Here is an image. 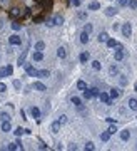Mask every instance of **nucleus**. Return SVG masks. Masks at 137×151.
I'll return each mask as SVG.
<instances>
[{"label":"nucleus","instance_id":"11","mask_svg":"<svg viewBox=\"0 0 137 151\" xmlns=\"http://www.w3.org/2000/svg\"><path fill=\"white\" fill-rule=\"evenodd\" d=\"M120 139H122V141H129V139H130V133H129L127 129L120 131Z\"/></svg>","mask_w":137,"mask_h":151},{"label":"nucleus","instance_id":"4","mask_svg":"<svg viewBox=\"0 0 137 151\" xmlns=\"http://www.w3.org/2000/svg\"><path fill=\"white\" fill-rule=\"evenodd\" d=\"M9 42H10V45H20V44H22V40H20L19 35H10Z\"/></svg>","mask_w":137,"mask_h":151},{"label":"nucleus","instance_id":"31","mask_svg":"<svg viewBox=\"0 0 137 151\" xmlns=\"http://www.w3.org/2000/svg\"><path fill=\"white\" fill-rule=\"evenodd\" d=\"M95 150V146H94V143L92 141H89L87 144H85V151H94Z\"/></svg>","mask_w":137,"mask_h":151},{"label":"nucleus","instance_id":"45","mask_svg":"<svg viewBox=\"0 0 137 151\" xmlns=\"http://www.w3.org/2000/svg\"><path fill=\"white\" fill-rule=\"evenodd\" d=\"M20 86H22V84H20V81H13V87H15V89H20Z\"/></svg>","mask_w":137,"mask_h":151},{"label":"nucleus","instance_id":"18","mask_svg":"<svg viewBox=\"0 0 137 151\" xmlns=\"http://www.w3.org/2000/svg\"><path fill=\"white\" fill-rule=\"evenodd\" d=\"M105 42H107V47H110V49L117 47V40H116V39H107Z\"/></svg>","mask_w":137,"mask_h":151},{"label":"nucleus","instance_id":"6","mask_svg":"<svg viewBox=\"0 0 137 151\" xmlns=\"http://www.w3.org/2000/svg\"><path fill=\"white\" fill-rule=\"evenodd\" d=\"M122 92H120V89H117V87H114V89H110V92H109V96H110V99H117L119 96H120Z\"/></svg>","mask_w":137,"mask_h":151},{"label":"nucleus","instance_id":"17","mask_svg":"<svg viewBox=\"0 0 137 151\" xmlns=\"http://www.w3.org/2000/svg\"><path fill=\"white\" fill-rule=\"evenodd\" d=\"M64 24V17L62 15H55L54 17V25H62Z\"/></svg>","mask_w":137,"mask_h":151},{"label":"nucleus","instance_id":"1","mask_svg":"<svg viewBox=\"0 0 137 151\" xmlns=\"http://www.w3.org/2000/svg\"><path fill=\"white\" fill-rule=\"evenodd\" d=\"M24 66H25V70H27V74H29L30 77H37V72H39V70L35 69L32 64H24Z\"/></svg>","mask_w":137,"mask_h":151},{"label":"nucleus","instance_id":"19","mask_svg":"<svg viewBox=\"0 0 137 151\" xmlns=\"http://www.w3.org/2000/svg\"><path fill=\"white\" fill-rule=\"evenodd\" d=\"M79 59H80V62H87V60L90 59V54H89V52H82Z\"/></svg>","mask_w":137,"mask_h":151},{"label":"nucleus","instance_id":"30","mask_svg":"<svg viewBox=\"0 0 137 151\" xmlns=\"http://www.w3.org/2000/svg\"><path fill=\"white\" fill-rule=\"evenodd\" d=\"M92 67H94L95 70H100L102 69V64H100L99 60H94V62H92Z\"/></svg>","mask_w":137,"mask_h":151},{"label":"nucleus","instance_id":"3","mask_svg":"<svg viewBox=\"0 0 137 151\" xmlns=\"http://www.w3.org/2000/svg\"><path fill=\"white\" fill-rule=\"evenodd\" d=\"M122 35H124V37H130V35H132V25H130L129 22L122 25Z\"/></svg>","mask_w":137,"mask_h":151},{"label":"nucleus","instance_id":"8","mask_svg":"<svg viewBox=\"0 0 137 151\" xmlns=\"http://www.w3.org/2000/svg\"><path fill=\"white\" fill-rule=\"evenodd\" d=\"M27 54H29V49H25L22 52V56L19 57V66H24L25 64V59H27Z\"/></svg>","mask_w":137,"mask_h":151},{"label":"nucleus","instance_id":"32","mask_svg":"<svg viewBox=\"0 0 137 151\" xmlns=\"http://www.w3.org/2000/svg\"><path fill=\"white\" fill-rule=\"evenodd\" d=\"M77 87L80 91H84V89H87V84H85L84 81H79V82H77Z\"/></svg>","mask_w":137,"mask_h":151},{"label":"nucleus","instance_id":"38","mask_svg":"<svg viewBox=\"0 0 137 151\" xmlns=\"http://www.w3.org/2000/svg\"><path fill=\"white\" fill-rule=\"evenodd\" d=\"M0 77H7V67H2L0 69Z\"/></svg>","mask_w":137,"mask_h":151},{"label":"nucleus","instance_id":"29","mask_svg":"<svg viewBox=\"0 0 137 151\" xmlns=\"http://www.w3.org/2000/svg\"><path fill=\"white\" fill-rule=\"evenodd\" d=\"M109 133H110V134H114V133H117V124H116V123H112V124H110V128H109Z\"/></svg>","mask_w":137,"mask_h":151},{"label":"nucleus","instance_id":"12","mask_svg":"<svg viewBox=\"0 0 137 151\" xmlns=\"http://www.w3.org/2000/svg\"><path fill=\"white\" fill-rule=\"evenodd\" d=\"M116 14H117V9H114V7H107L105 9V15L107 17H114Z\"/></svg>","mask_w":137,"mask_h":151},{"label":"nucleus","instance_id":"24","mask_svg":"<svg viewBox=\"0 0 137 151\" xmlns=\"http://www.w3.org/2000/svg\"><path fill=\"white\" fill-rule=\"evenodd\" d=\"M100 9V3L99 2H92L90 5H89V10H99Z\"/></svg>","mask_w":137,"mask_h":151},{"label":"nucleus","instance_id":"37","mask_svg":"<svg viewBox=\"0 0 137 151\" xmlns=\"http://www.w3.org/2000/svg\"><path fill=\"white\" fill-rule=\"evenodd\" d=\"M90 94H92L94 98H97V96H99V89H97V87H92V89H90Z\"/></svg>","mask_w":137,"mask_h":151},{"label":"nucleus","instance_id":"15","mask_svg":"<svg viewBox=\"0 0 137 151\" xmlns=\"http://www.w3.org/2000/svg\"><path fill=\"white\" fill-rule=\"evenodd\" d=\"M57 56H59L60 59H65V57H67V50L64 49V47H59V49H57Z\"/></svg>","mask_w":137,"mask_h":151},{"label":"nucleus","instance_id":"28","mask_svg":"<svg viewBox=\"0 0 137 151\" xmlns=\"http://www.w3.org/2000/svg\"><path fill=\"white\" fill-rule=\"evenodd\" d=\"M82 96H84V99H90V98H92L90 89H84V91H82Z\"/></svg>","mask_w":137,"mask_h":151},{"label":"nucleus","instance_id":"41","mask_svg":"<svg viewBox=\"0 0 137 151\" xmlns=\"http://www.w3.org/2000/svg\"><path fill=\"white\" fill-rule=\"evenodd\" d=\"M109 72H110L112 76H116V74H117V67H116V66H112V67L109 69Z\"/></svg>","mask_w":137,"mask_h":151},{"label":"nucleus","instance_id":"51","mask_svg":"<svg viewBox=\"0 0 137 151\" xmlns=\"http://www.w3.org/2000/svg\"><path fill=\"white\" fill-rule=\"evenodd\" d=\"M136 92H137V82H136Z\"/></svg>","mask_w":137,"mask_h":151},{"label":"nucleus","instance_id":"16","mask_svg":"<svg viewBox=\"0 0 137 151\" xmlns=\"http://www.w3.org/2000/svg\"><path fill=\"white\" fill-rule=\"evenodd\" d=\"M32 57H34V60H37V62H39V60L44 59V54H42V50H35Z\"/></svg>","mask_w":137,"mask_h":151},{"label":"nucleus","instance_id":"36","mask_svg":"<svg viewBox=\"0 0 137 151\" xmlns=\"http://www.w3.org/2000/svg\"><path fill=\"white\" fill-rule=\"evenodd\" d=\"M129 7L130 9H137V0H129Z\"/></svg>","mask_w":137,"mask_h":151},{"label":"nucleus","instance_id":"40","mask_svg":"<svg viewBox=\"0 0 137 151\" xmlns=\"http://www.w3.org/2000/svg\"><path fill=\"white\" fill-rule=\"evenodd\" d=\"M119 5H120V7H127L129 0H119Z\"/></svg>","mask_w":137,"mask_h":151},{"label":"nucleus","instance_id":"20","mask_svg":"<svg viewBox=\"0 0 137 151\" xmlns=\"http://www.w3.org/2000/svg\"><path fill=\"white\" fill-rule=\"evenodd\" d=\"M72 104H74V106H77V108H82V101H80V98L74 96V98H72Z\"/></svg>","mask_w":137,"mask_h":151},{"label":"nucleus","instance_id":"47","mask_svg":"<svg viewBox=\"0 0 137 151\" xmlns=\"http://www.w3.org/2000/svg\"><path fill=\"white\" fill-rule=\"evenodd\" d=\"M7 76H12V66H7Z\"/></svg>","mask_w":137,"mask_h":151},{"label":"nucleus","instance_id":"39","mask_svg":"<svg viewBox=\"0 0 137 151\" xmlns=\"http://www.w3.org/2000/svg\"><path fill=\"white\" fill-rule=\"evenodd\" d=\"M7 150H10V151H13V150H17V143H10L9 146H7Z\"/></svg>","mask_w":137,"mask_h":151},{"label":"nucleus","instance_id":"49","mask_svg":"<svg viewBox=\"0 0 137 151\" xmlns=\"http://www.w3.org/2000/svg\"><path fill=\"white\" fill-rule=\"evenodd\" d=\"M72 3H74L75 7H79V5H80V0H72Z\"/></svg>","mask_w":137,"mask_h":151},{"label":"nucleus","instance_id":"10","mask_svg":"<svg viewBox=\"0 0 137 151\" xmlns=\"http://www.w3.org/2000/svg\"><path fill=\"white\" fill-rule=\"evenodd\" d=\"M10 129H12V126H10L9 119L3 121V123H2V131H3V133H10Z\"/></svg>","mask_w":137,"mask_h":151},{"label":"nucleus","instance_id":"27","mask_svg":"<svg viewBox=\"0 0 137 151\" xmlns=\"http://www.w3.org/2000/svg\"><path fill=\"white\" fill-rule=\"evenodd\" d=\"M107 39H109L107 32H102V34H99V42H105Z\"/></svg>","mask_w":137,"mask_h":151},{"label":"nucleus","instance_id":"26","mask_svg":"<svg viewBox=\"0 0 137 151\" xmlns=\"http://www.w3.org/2000/svg\"><path fill=\"white\" fill-rule=\"evenodd\" d=\"M57 123H59L60 126H62V124H65V123H67V116H65V114H60L59 119H57Z\"/></svg>","mask_w":137,"mask_h":151},{"label":"nucleus","instance_id":"2","mask_svg":"<svg viewBox=\"0 0 137 151\" xmlns=\"http://www.w3.org/2000/svg\"><path fill=\"white\" fill-rule=\"evenodd\" d=\"M99 99L102 101L104 104H107V106L112 104V99H110V96H109L107 92H99Z\"/></svg>","mask_w":137,"mask_h":151},{"label":"nucleus","instance_id":"5","mask_svg":"<svg viewBox=\"0 0 137 151\" xmlns=\"http://www.w3.org/2000/svg\"><path fill=\"white\" fill-rule=\"evenodd\" d=\"M114 59L116 60H122L124 59V49H122V47H119V49L114 52Z\"/></svg>","mask_w":137,"mask_h":151},{"label":"nucleus","instance_id":"7","mask_svg":"<svg viewBox=\"0 0 137 151\" xmlns=\"http://www.w3.org/2000/svg\"><path fill=\"white\" fill-rule=\"evenodd\" d=\"M34 89L35 91H39V92H44V91H47V87L42 84V82H39V81H35L34 82Z\"/></svg>","mask_w":137,"mask_h":151},{"label":"nucleus","instance_id":"50","mask_svg":"<svg viewBox=\"0 0 137 151\" xmlns=\"http://www.w3.org/2000/svg\"><path fill=\"white\" fill-rule=\"evenodd\" d=\"M2 27H3V20L0 19V29H2Z\"/></svg>","mask_w":137,"mask_h":151},{"label":"nucleus","instance_id":"22","mask_svg":"<svg viewBox=\"0 0 137 151\" xmlns=\"http://www.w3.org/2000/svg\"><path fill=\"white\" fill-rule=\"evenodd\" d=\"M100 139H102V141H105V143H107V141L110 139V133H109V131H104V133L100 134Z\"/></svg>","mask_w":137,"mask_h":151},{"label":"nucleus","instance_id":"13","mask_svg":"<svg viewBox=\"0 0 137 151\" xmlns=\"http://www.w3.org/2000/svg\"><path fill=\"white\" fill-rule=\"evenodd\" d=\"M129 108L132 111H137V99L136 98H130V99H129Z\"/></svg>","mask_w":137,"mask_h":151},{"label":"nucleus","instance_id":"43","mask_svg":"<svg viewBox=\"0 0 137 151\" xmlns=\"http://www.w3.org/2000/svg\"><path fill=\"white\" fill-rule=\"evenodd\" d=\"M12 29L13 30H20V24L19 22H13V24H12Z\"/></svg>","mask_w":137,"mask_h":151},{"label":"nucleus","instance_id":"23","mask_svg":"<svg viewBox=\"0 0 137 151\" xmlns=\"http://www.w3.org/2000/svg\"><path fill=\"white\" fill-rule=\"evenodd\" d=\"M37 77H49V70L47 69H42L37 72Z\"/></svg>","mask_w":137,"mask_h":151},{"label":"nucleus","instance_id":"35","mask_svg":"<svg viewBox=\"0 0 137 151\" xmlns=\"http://www.w3.org/2000/svg\"><path fill=\"white\" fill-rule=\"evenodd\" d=\"M127 77H126V76H120V86H127Z\"/></svg>","mask_w":137,"mask_h":151},{"label":"nucleus","instance_id":"44","mask_svg":"<svg viewBox=\"0 0 137 151\" xmlns=\"http://www.w3.org/2000/svg\"><path fill=\"white\" fill-rule=\"evenodd\" d=\"M5 91H7V84L0 82V92H5Z\"/></svg>","mask_w":137,"mask_h":151},{"label":"nucleus","instance_id":"33","mask_svg":"<svg viewBox=\"0 0 137 151\" xmlns=\"http://www.w3.org/2000/svg\"><path fill=\"white\" fill-rule=\"evenodd\" d=\"M84 32L90 34V32H92V24H85V27H84Z\"/></svg>","mask_w":137,"mask_h":151},{"label":"nucleus","instance_id":"14","mask_svg":"<svg viewBox=\"0 0 137 151\" xmlns=\"http://www.w3.org/2000/svg\"><path fill=\"white\" fill-rule=\"evenodd\" d=\"M50 131H52L54 134H57V133L60 131V124L57 123V121H55V123H52V126H50Z\"/></svg>","mask_w":137,"mask_h":151},{"label":"nucleus","instance_id":"9","mask_svg":"<svg viewBox=\"0 0 137 151\" xmlns=\"http://www.w3.org/2000/svg\"><path fill=\"white\" fill-rule=\"evenodd\" d=\"M30 114H32L34 119H39L40 118V109L39 108H32V109H30Z\"/></svg>","mask_w":137,"mask_h":151},{"label":"nucleus","instance_id":"21","mask_svg":"<svg viewBox=\"0 0 137 151\" xmlns=\"http://www.w3.org/2000/svg\"><path fill=\"white\" fill-rule=\"evenodd\" d=\"M80 42H82V44H87L89 42V34L87 32H82V34H80Z\"/></svg>","mask_w":137,"mask_h":151},{"label":"nucleus","instance_id":"34","mask_svg":"<svg viewBox=\"0 0 137 151\" xmlns=\"http://www.w3.org/2000/svg\"><path fill=\"white\" fill-rule=\"evenodd\" d=\"M13 133H15V136H22V134H24V128H20V126H19Z\"/></svg>","mask_w":137,"mask_h":151},{"label":"nucleus","instance_id":"25","mask_svg":"<svg viewBox=\"0 0 137 151\" xmlns=\"http://www.w3.org/2000/svg\"><path fill=\"white\" fill-rule=\"evenodd\" d=\"M44 49H45V42L39 40V42L35 44V50H44Z\"/></svg>","mask_w":137,"mask_h":151},{"label":"nucleus","instance_id":"46","mask_svg":"<svg viewBox=\"0 0 137 151\" xmlns=\"http://www.w3.org/2000/svg\"><path fill=\"white\" fill-rule=\"evenodd\" d=\"M79 19H87V14L85 12H79Z\"/></svg>","mask_w":137,"mask_h":151},{"label":"nucleus","instance_id":"48","mask_svg":"<svg viewBox=\"0 0 137 151\" xmlns=\"http://www.w3.org/2000/svg\"><path fill=\"white\" fill-rule=\"evenodd\" d=\"M9 118H10L9 114H5V112H3V114H2V119H3V121H7V119H9Z\"/></svg>","mask_w":137,"mask_h":151},{"label":"nucleus","instance_id":"42","mask_svg":"<svg viewBox=\"0 0 137 151\" xmlns=\"http://www.w3.org/2000/svg\"><path fill=\"white\" fill-rule=\"evenodd\" d=\"M19 14H20L19 9H12V12H10V15H12V17H15V15H19Z\"/></svg>","mask_w":137,"mask_h":151}]
</instances>
